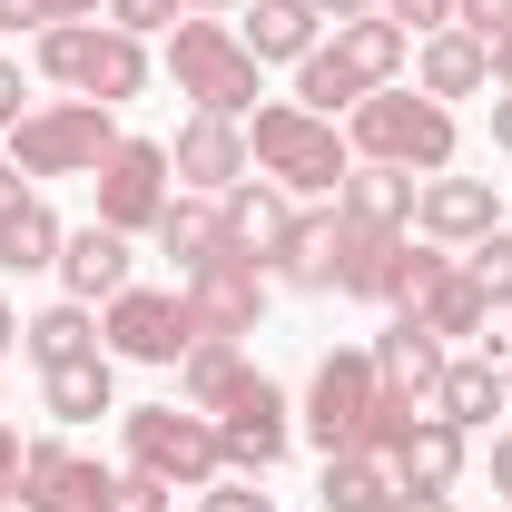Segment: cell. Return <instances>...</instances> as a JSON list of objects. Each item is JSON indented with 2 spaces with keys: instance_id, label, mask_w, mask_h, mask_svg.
I'll use <instances>...</instances> for the list:
<instances>
[{
  "instance_id": "obj_41",
  "label": "cell",
  "mask_w": 512,
  "mask_h": 512,
  "mask_svg": "<svg viewBox=\"0 0 512 512\" xmlns=\"http://www.w3.org/2000/svg\"><path fill=\"white\" fill-rule=\"evenodd\" d=\"M453 30H473V40H503V30H512V0H453Z\"/></svg>"
},
{
  "instance_id": "obj_2",
  "label": "cell",
  "mask_w": 512,
  "mask_h": 512,
  "mask_svg": "<svg viewBox=\"0 0 512 512\" xmlns=\"http://www.w3.org/2000/svg\"><path fill=\"white\" fill-rule=\"evenodd\" d=\"M345 148L375 158V168H414V178H444L453 168V109L424 89H365L345 109Z\"/></svg>"
},
{
  "instance_id": "obj_49",
  "label": "cell",
  "mask_w": 512,
  "mask_h": 512,
  "mask_svg": "<svg viewBox=\"0 0 512 512\" xmlns=\"http://www.w3.org/2000/svg\"><path fill=\"white\" fill-rule=\"evenodd\" d=\"M493 493H512V434H493Z\"/></svg>"
},
{
  "instance_id": "obj_24",
  "label": "cell",
  "mask_w": 512,
  "mask_h": 512,
  "mask_svg": "<svg viewBox=\"0 0 512 512\" xmlns=\"http://www.w3.org/2000/svg\"><path fill=\"white\" fill-rule=\"evenodd\" d=\"M335 60L355 69L365 89H394V79H404V60H414V40H404L384 10H365V20H335Z\"/></svg>"
},
{
  "instance_id": "obj_21",
  "label": "cell",
  "mask_w": 512,
  "mask_h": 512,
  "mask_svg": "<svg viewBox=\"0 0 512 512\" xmlns=\"http://www.w3.org/2000/svg\"><path fill=\"white\" fill-rule=\"evenodd\" d=\"M237 40L256 50V69L266 60H306L325 40V10L316 0H247V10H237Z\"/></svg>"
},
{
  "instance_id": "obj_18",
  "label": "cell",
  "mask_w": 512,
  "mask_h": 512,
  "mask_svg": "<svg viewBox=\"0 0 512 512\" xmlns=\"http://www.w3.org/2000/svg\"><path fill=\"white\" fill-rule=\"evenodd\" d=\"M414 89L424 99H473V89H493V50L473 40V30H434V40H414Z\"/></svg>"
},
{
  "instance_id": "obj_13",
  "label": "cell",
  "mask_w": 512,
  "mask_h": 512,
  "mask_svg": "<svg viewBox=\"0 0 512 512\" xmlns=\"http://www.w3.org/2000/svg\"><path fill=\"white\" fill-rule=\"evenodd\" d=\"M503 227V207H493V178H424V197H414V237H434V247H483Z\"/></svg>"
},
{
  "instance_id": "obj_51",
  "label": "cell",
  "mask_w": 512,
  "mask_h": 512,
  "mask_svg": "<svg viewBox=\"0 0 512 512\" xmlns=\"http://www.w3.org/2000/svg\"><path fill=\"white\" fill-rule=\"evenodd\" d=\"M0 483H20V434L0 424Z\"/></svg>"
},
{
  "instance_id": "obj_10",
  "label": "cell",
  "mask_w": 512,
  "mask_h": 512,
  "mask_svg": "<svg viewBox=\"0 0 512 512\" xmlns=\"http://www.w3.org/2000/svg\"><path fill=\"white\" fill-rule=\"evenodd\" d=\"M217 453H227V473H256V483H266V473L296 453V404L266 375H247V394L217 414Z\"/></svg>"
},
{
  "instance_id": "obj_14",
  "label": "cell",
  "mask_w": 512,
  "mask_h": 512,
  "mask_svg": "<svg viewBox=\"0 0 512 512\" xmlns=\"http://www.w3.org/2000/svg\"><path fill=\"white\" fill-rule=\"evenodd\" d=\"M217 227H227V247H237V256L276 266L286 237H296V197L276 188V178H237V188L217 197Z\"/></svg>"
},
{
  "instance_id": "obj_17",
  "label": "cell",
  "mask_w": 512,
  "mask_h": 512,
  "mask_svg": "<svg viewBox=\"0 0 512 512\" xmlns=\"http://www.w3.org/2000/svg\"><path fill=\"white\" fill-rule=\"evenodd\" d=\"M414 197H424L414 168H375V158H355V168H345V188H335V207H345V217H365V227H384V237H414Z\"/></svg>"
},
{
  "instance_id": "obj_38",
  "label": "cell",
  "mask_w": 512,
  "mask_h": 512,
  "mask_svg": "<svg viewBox=\"0 0 512 512\" xmlns=\"http://www.w3.org/2000/svg\"><path fill=\"white\" fill-rule=\"evenodd\" d=\"M197 512H276V493H256V473H217L197 493Z\"/></svg>"
},
{
  "instance_id": "obj_34",
  "label": "cell",
  "mask_w": 512,
  "mask_h": 512,
  "mask_svg": "<svg viewBox=\"0 0 512 512\" xmlns=\"http://www.w3.org/2000/svg\"><path fill=\"white\" fill-rule=\"evenodd\" d=\"M89 50H99V20H50V30L30 40L40 79H60V89H79V79H89Z\"/></svg>"
},
{
  "instance_id": "obj_32",
  "label": "cell",
  "mask_w": 512,
  "mask_h": 512,
  "mask_svg": "<svg viewBox=\"0 0 512 512\" xmlns=\"http://www.w3.org/2000/svg\"><path fill=\"white\" fill-rule=\"evenodd\" d=\"M335 207V197H325ZM325 207H296V237H286V256L266 266L276 286H296V296H335V276H325Z\"/></svg>"
},
{
  "instance_id": "obj_22",
  "label": "cell",
  "mask_w": 512,
  "mask_h": 512,
  "mask_svg": "<svg viewBox=\"0 0 512 512\" xmlns=\"http://www.w3.org/2000/svg\"><path fill=\"white\" fill-rule=\"evenodd\" d=\"M40 414H50V424H99V414H119L109 345H99V355H79V365H50V375H40Z\"/></svg>"
},
{
  "instance_id": "obj_54",
  "label": "cell",
  "mask_w": 512,
  "mask_h": 512,
  "mask_svg": "<svg viewBox=\"0 0 512 512\" xmlns=\"http://www.w3.org/2000/svg\"><path fill=\"white\" fill-rule=\"evenodd\" d=\"M10 345H20V316H10V306H0V355H10Z\"/></svg>"
},
{
  "instance_id": "obj_43",
  "label": "cell",
  "mask_w": 512,
  "mask_h": 512,
  "mask_svg": "<svg viewBox=\"0 0 512 512\" xmlns=\"http://www.w3.org/2000/svg\"><path fill=\"white\" fill-rule=\"evenodd\" d=\"M0 30H30V40H40V30H50V0H0Z\"/></svg>"
},
{
  "instance_id": "obj_15",
  "label": "cell",
  "mask_w": 512,
  "mask_h": 512,
  "mask_svg": "<svg viewBox=\"0 0 512 512\" xmlns=\"http://www.w3.org/2000/svg\"><path fill=\"white\" fill-rule=\"evenodd\" d=\"M365 355H375V384L404 394V404H434V384H444V365H453V345L434 335V325H414V316H394Z\"/></svg>"
},
{
  "instance_id": "obj_42",
  "label": "cell",
  "mask_w": 512,
  "mask_h": 512,
  "mask_svg": "<svg viewBox=\"0 0 512 512\" xmlns=\"http://www.w3.org/2000/svg\"><path fill=\"white\" fill-rule=\"evenodd\" d=\"M30 119V79H20V60H0V128Z\"/></svg>"
},
{
  "instance_id": "obj_19",
  "label": "cell",
  "mask_w": 512,
  "mask_h": 512,
  "mask_svg": "<svg viewBox=\"0 0 512 512\" xmlns=\"http://www.w3.org/2000/svg\"><path fill=\"white\" fill-rule=\"evenodd\" d=\"M247 345L237 335H197L188 355H178V404H197V414H227L237 394H247Z\"/></svg>"
},
{
  "instance_id": "obj_35",
  "label": "cell",
  "mask_w": 512,
  "mask_h": 512,
  "mask_svg": "<svg viewBox=\"0 0 512 512\" xmlns=\"http://www.w3.org/2000/svg\"><path fill=\"white\" fill-rule=\"evenodd\" d=\"M463 276H473V286L493 296V316H503L512 306V227H493L483 247H463Z\"/></svg>"
},
{
  "instance_id": "obj_53",
  "label": "cell",
  "mask_w": 512,
  "mask_h": 512,
  "mask_svg": "<svg viewBox=\"0 0 512 512\" xmlns=\"http://www.w3.org/2000/svg\"><path fill=\"white\" fill-rule=\"evenodd\" d=\"M0 512H40V493H20V483H0Z\"/></svg>"
},
{
  "instance_id": "obj_30",
  "label": "cell",
  "mask_w": 512,
  "mask_h": 512,
  "mask_svg": "<svg viewBox=\"0 0 512 512\" xmlns=\"http://www.w3.org/2000/svg\"><path fill=\"white\" fill-rule=\"evenodd\" d=\"M60 217H50V197H30L20 217H0V266L10 276H40V266H60Z\"/></svg>"
},
{
  "instance_id": "obj_8",
  "label": "cell",
  "mask_w": 512,
  "mask_h": 512,
  "mask_svg": "<svg viewBox=\"0 0 512 512\" xmlns=\"http://www.w3.org/2000/svg\"><path fill=\"white\" fill-rule=\"evenodd\" d=\"M99 227H119V237H148L158 227V207L178 197V168H168V138H119L109 158H99Z\"/></svg>"
},
{
  "instance_id": "obj_3",
  "label": "cell",
  "mask_w": 512,
  "mask_h": 512,
  "mask_svg": "<svg viewBox=\"0 0 512 512\" xmlns=\"http://www.w3.org/2000/svg\"><path fill=\"white\" fill-rule=\"evenodd\" d=\"M119 148V109L99 99H40L30 119L10 128V168L40 188V178H99V158Z\"/></svg>"
},
{
  "instance_id": "obj_52",
  "label": "cell",
  "mask_w": 512,
  "mask_h": 512,
  "mask_svg": "<svg viewBox=\"0 0 512 512\" xmlns=\"http://www.w3.org/2000/svg\"><path fill=\"white\" fill-rule=\"evenodd\" d=\"M325 20H365V10H375V0H316Z\"/></svg>"
},
{
  "instance_id": "obj_16",
  "label": "cell",
  "mask_w": 512,
  "mask_h": 512,
  "mask_svg": "<svg viewBox=\"0 0 512 512\" xmlns=\"http://www.w3.org/2000/svg\"><path fill=\"white\" fill-rule=\"evenodd\" d=\"M128 266H138V256H128V237L89 217V227H69V237H60V266H50V276H60V286L79 296V306H109L119 286H138Z\"/></svg>"
},
{
  "instance_id": "obj_20",
  "label": "cell",
  "mask_w": 512,
  "mask_h": 512,
  "mask_svg": "<svg viewBox=\"0 0 512 512\" xmlns=\"http://www.w3.org/2000/svg\"><path fill=\"white\" fill-rule=\"evenodd\" d=\"M463 463H473V434L444 424V414H424V424L404 434V453H394V483H404V493H453Z\"/></svg>"
},
{
  "instance_id": "obj_44",
  "label": "cell",
  "mask_w": 512,
  "mask_h": 512,
  "mask_svg": "<svg viewBox=\"0 0 512 512\" xmlns=\"http://www.w3.org/2000/svg\"><path fill=\"white\" fill-rule=\"evenodd\" d=\"M30 197H40V188H30V178H20V168H10V158H0V217H20V207H30Z\"/></svg>"
},
{
  "instance_id": "obj_23",
  "label": "cell",
  "mask_w": 512,
  "mask_h": 512,
  "mask_svg": "<svg viewBox=\"0 0 512 512\" xmlns=\"http://www.w3.org/2000/svg\"><path fill=\"white\" fill-rule=\"evenodd\" d=\"M434 414H444V424H463V434H483L493 414H512V404H503V365H493L483 345H473V355H453L444 384H434Z\"/></svg>"
},
{
  "instance_id": "obj_29",
  "label": "cell",
  "mask_w": 512,
  "mask_h": 512,
  "mask_svg": "<svg viewBox=\"0 0 512 512\" xmlns=\"http://www.w3.org/2000/svg\"><path fill=\"white\" fill-rule=\"evenodd\" d=\"M414 325H434L444 345H463V335H473V345H493V296H483V286H473V276L453 266L444 286H434V296L414 306Z\"/></svg>"
},
{
  "instance_id": "obj_28",
  "label": "cell",
  "mask_w": 512,
  "mask_h": 512,
  "mask_svg": "<svg viewBox=\"0 0 512 512\" xmlns=\"http://www.w3.org/2000/svg\"><path fill=\"white\" fill-rule=\"evenodd\" d=\"M148 89V40H128L99 20V50H89V79H79V99H99V109H128Z\"/></svg>"
},
{
  "instance_id": "obj_55",
  "label": "cell",
  "mask_w": 512,
  "mask_h": 512,
  "mask_svg": "<svg viewBox=\"0 0 512 512\" xmlns=\"http://www.w3.org/2000/svg\"><path fill=\"white\" fill-rule=\"evenodd\" d=\"M503 404H512V355H503Z\"/></svg>"
},
{
  "instance_id": "obj_11",
  "label": "cell",
  "mask_w": 512,
  "mask_h": 512,
  "mask_svg": "<svg viewBox=\"0 0 512 512\" xmlns=\"http://www.w3.org/2000/svg\"><path fill=\"white\" fill-rule=\"evenodd\" d=\"M168 168H178V188H197V197H227L237 178H256V158H247V119L188 109V128L168 138Z\"/></svg>"
},
{
  "instance_id": "obj_7",
  "label": "cell",
  "mask_w": 512,
  "mask_h": 512,
  "mask_svg": "<svg viewBox=\"0 0 512 512\" xmlns=\"http://www.w3.org/2000/svg\"><path fill=\"white\" fill-rule=\"evenodd\" d=\"M384 384H375V355L365 345H335L306 384V444L316 453H365V424H375Z\"/></svg>"
},
{
  "instance_id": "obj_36",
  "label": "cell",
  "mask_w": 512,
  "mask_h": 512,
  "mask_svg": "<svg viewBox=\"0 0 512 512\" xmlns=\"http://www.w3.org/2000/svg\"><path fill=\"white\" fill-rule=\"evenodd\" d=\"M109 483H119V473H99V463H79V453H69L60 483H50L40 503H50V512H99V503H109Z\"/></svg>"
},
{
  "instance_id": "obj_27",
  "label": "cell",
  "mask_w": 512,
  "mask_h": 512,
  "mask_svg": "<svg viewBox=\"0 0 512 512\" xmlns=\"http://www.w3.org/2000/svg\"><path fill=\"white\" fill-rule=\"evenodd\" d=\"M148 237H158V256H178V276H188V266H207V256L227 247V227H217V197L178 188L168 207H158V227H148Z\"/></svg>"
},
{
  "instance_id": "obj_26",
  "label": "cell",
  "mask_w": 512,
  "mask_h": 512,
  "mask_svg": "<svg viewBox=\"0 0 512 512\" xmlns=\"http://www.w3.org/2000/svg\"><path fill=\"white\" fill-rule=\"evenodd\" d=\"M394 463L384 453H325V483H316V503L325 512H394Z\"/></svg>"
},
{
  "instance_id": "obj_4",
  "label": "cell",
  "mask_w": 512,
  "mask_h": 512,
  "mask_svg": "<svg viewBox=\"0 0 512 512\" xmlns=\"http://www.w3.org/2000/svg\"><path fill=\"white\" fill-rule=\"evenodd\" d=\"M168 79H178V99L217 109V119H256V50L237 40V20H178Z\"/></svg>"
},
{
  "instance_id": "obj_5",
  "label": "cell",
  "mask_w": 512,
  "mask_h": 512,
  "mask_svg": "<svg viewBox=\"0 0 512 512\" xmlns=\"http://www.w3.org/2000/svg\"><path fill=\"white\" fill-rule=\"evenodd\" d=\"M128 463L158 473L168 493H207V483L227 473L217 414H197V404H138V414H128Z\"/></svg>"
},
{
  "instance_id": "obj_25",
  "label": "cell",
  "mask_w": 512,
  "mask_h": 512,
  "mask_svg": "<svg viewBox=\"0 0 512 512\" xmlns=\"http://www.w3.org/2000/svg\"><path fill=\"white\" fill-rule=\"evenodd\" d=\"M20 355L50 375V365H79V355H99V306H79V296H60V306H40V316L20 325Z\"/></svg>"
},
{
  "instance_id": "obj_39",
  "label": "cell",
  "mask_w": 512,
  "mask_h": 512,
  "mask_svg": "<svg viewBox=\"0 0 512 512\" xmlns=\"http://www.w3.org/2000/svg\"><path fill=\"white\" fill-rule=\"evenodd\" d=\"M375 10L404 30V40H434V30H453V0H375Z\"/></svg>"
},
{
  "instance_id": "obj_47",
  "label": "cell",
  "mask_w": 512,
  "mask_h": 512,
  "mask_svg": "<svg viewBox=\"0 0 512 512\" xmlns=\"http://www.w3.org/2000/svg\"><path fill=\"white\" fill-rule=\"evenodd\" d=\"M394 512H453V493H394Z\"/></svg>"
},
{
  "instance_id": "obj_46",
  "label": "cell",
  "mask_w": 512,
  "mask_h": 512,
  "mask_svg": "<svg viewBox=\"0 0 512 512\" xmlns=\"http://www.w3.org/2000/svg\"><path fill=\"white\" fill-rule=\"evenodd\" d=\"M493 148H512V89H493Z\"/></svg>"
},
{
  "instance_id": "obj_37",
  "label": "cell",
  "mask_w": 512,
  "mask_h": 512,
  "mask_svg": "<svg viewBox=\"0 0 512 512\" xmlns=\"http://www.w3.org/2000/svg\"><path fill=\"white\" fill-rule=\"evenodd\" d=\"M188 10L178 0H109V30H128V40H158V30H178Z\"/></svg>"
},
{
  "instance_id": "obj_45",
  "label": "cell",
  "mask_w": 512,
  "mask_h": 512,
  "mask_svg": "<svg viewBox=\"0 0 512 512\" xmlns=\"http://www.w3.org/2000/svg\"><path fill=\"white\" fill-rule=\"evenodd\" d=\"M178 10H188V20H237L247 0H178Z\"/></svg>"
},
{
  "instance_id": "obj_12",
  "label": "cell",
  "mask_w": 512,
  "mask_h": 512,
  "mask_svg": "<svg viewBox=\"0 0 512 512\" xmlns=\"http://www.w3.org/2000/svg\"><path fill=\"white\" fill-rule=\"evenodd\" d=\"M394 256H404V237H384V227H365V217L325 207V276H335V296H345V306H384Z\"/></svg>"
},
{
  "instance_id": "obj_9",
  "label": "cell",
  "mask_w": 512,
  "mask_h": 512,
  "mask_svg": "<svg viewBox=\"0 0 512 512\" xmlns=\"http://www.w3.org/2000/svg\"><path fill=\"white\" fill-rule=\"evenodd\" d=\"M266 286H276V276H266L256 256H237V247H217L207 266H188V276H178L188 325H197V335H237V345H247L256 316H266Z\"/></svg>"
},
{
  "instance_id": "obj_50",
  "label": "cell",
  "mask_w": 512,
  "mask_h": 512,
  "mask_svg": "<svg viewBox=\"0 0 512 512\" xmlns=\"http://www.w3.org/2000/svg\"><path fill=\"white\" fill-rule=\"evenodd\" d=\"M109 0H50V20H99Z\"/></svg>"
},
{
  "instance_id": "obj_40",
  "label": "cell",
  "mask_w": 512,
  "mask_h": 512,
  "mask_svg": "<svg viewBox=\"0 0 512 512\" xmlns=\"http://www.w3.org/2000/svg\"><path fill=\"white\" fill-rule=\"evenodd\" d=\"M99 512H168V483H158V473H138V463H128L119 483H109V503Z\"/></svg>"
},
{
  "instance_id": "obj_6",
  "label": "cell",
  "mask_w": 512,
  "mask_h": 512,
  "mask_svg": "<svg viewBox=\"0 0 512 512\" xmlns=\"http://www.w3.org/2000/svg\"><path fill=\"white\" fill-rule=\"evenodd\" d=\"M99 345H109V365H178L197 345L188 296H178V286H119V296L99 306Z\"/></svg>"
},
{
  "instance_id": "obj_33",
  "label": "cell",
  "mask_w": 512,
  "mask_h": 512,
  "mask_svg": "<svg viewBox=\"0 0 512 512\" xmlns=\"http://www.w3.org/2000/svg\"><path fill=\"white\" fill-rule=\"evenodd\" d=\"M453 266H463L453 247H434V237H404V256H394V286H384V306H394V316H414V306H424V296L444 286Z\"/></svg>"
},
{
  "instance_id": "obj_1",
  "label": "cell",
  "mask_w": 512,
  "mask_h": 512,
  "mask_svg": "<svg viewBox=\"0 0 512 512\" xmlns=\"http://www.w3.org/2000/svg\"><path fill=\"white\" fill-rule=\"evenodd\" d=\"M247 158H256V178H276L296 207L335 197V188H345V168H355L345 128L316 119V109H296V99H256V119H247Z\"/></svg>"
},
{
  "instance_id": "obj_48",
  "label": "cell",
  "mask_w": 512,
  "mask_h": 512,
  "mask_svg": "<svg viewBox=\"0 0 512 512\" xmlns=\"http://www.w3.org/2000/svg\"><path fill=\"white\" fill-rule=\"evenodd\" d=\"M483 50H493V89H512V30H503V40H483Z\"/></svg>"
},
{
  "instance_id": "obj_31",
  "label": "cell",
  "mask_w": 512,
  "mask_h": 512,
  "mask_svg": "<svg viewBox=\"0 0 512 512\" xmlns=\"http://www.w3.org/2000/svg\"><path fill=\"white\" fill-rule=\"evenodd\" d=\"M355 99H365V79L335 60V40H316V50L296 60V109H316V119H345Z\"/></svg>"
}]
</instances>
